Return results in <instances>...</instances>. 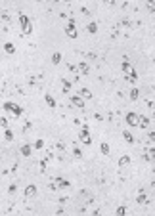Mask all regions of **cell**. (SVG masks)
<instances>
[{
  "instance_id": "cell-1",
  "label": "cell",
  "mask_w": 155,
  "mask_h": 216,
  "mask_svg": "<svg viewBox=\"0 0 155 216\" xmlns=\"http://www.w3.org/2000/svg\"><path fill=\"white\" fill-rule=\"evenodd\" d=\"M19 27H21V31H23V35H31L33 33V23H31V19L25 14H19Z\"/></svg>"
},
{
  "instance_id": "cell-2",
  "label": "cell",
  "mask_w": 155,
  "mask_h": 216,
  "mask_svg": "<svg viewBox=\"0 0 155 216\" xmlns=\"http://www.w3.org/2000/svg\"><path fill=\"white\" fill-rule=\"evenodd\" d=\"M2 109L14 113L16 117H21V115H23V107H19L17 104H14V101H4V104H2Z\"/></svg>"
},
{
  "instance_id": "cell-3",
  "label": "cell",
  "mask_w": 155,
  "mask_h": 216,
  "mask_svg": "<svg viewBox=\"0 0 155 216\" xmlns=\"http://www.w3.org/2000/svg\"><path fill=\"white\" fill-rule=\"evenodd\" d=\"M79 140L84 143V145H92V138H90V130H88L86 124H82V128L79 132Z\"/></svg>"
},
{
  "instance_id": "cell-4",
  "label": "cell",
  "mask_w": 155,
  "mask_h": 216,
  "mask_svg": "<svg viewBox=\"0 0 155 216\" xmlns=\"http://www.w3.org/2000/svg\"><path fill=\"white\" fill-rule=\"evenodd\" d=\"M77 21L71 17L69 21H67V27H65V35H67L69 38H77V37H79V33H77Z\"/></svg>"
},
{
  "instance_id": "cell-5",
  "label": "cell",
  "mask_w": 155,
  "mask_h": 216,
  "mask_svg": "<svg viewBox=\"0 0 155 216\" xmlns=\"http://www.w3.org/2000/svg\"><path fill=\"white\" fill-rule=\"evenodd\" d=\"M126 124H128V126H132V128L140 126V115H138V113H134V111H128L126 113Z\"/></svg>"
},
{
  "instance_id": "cell-6",
  "label": "cell",
  "mask_w": 155,
  "mask_h": 216,
  "mask_svg": "<svg viewBox=\"0 0 155 216\" xmlns=\"http://www.w3.org/2000/svg\"><path fill=\"white\" fill-rule=\"evenodd\" d=\"M71 104H73L75 107H79V109H84V98L79 96V94H73V96H71Z\"/></svg>"
},
{
  "instance_id": "cell-7",
  "label": "cell",
  "mask_w": 155,
  "mask_h": 216,
  "mask_svg": "<svg viewBox=\"0 0 155 216\" xmlns=\"http://www.w3.org/2000/svg\"><path fill=\"white\" fill-rule=\"evenodd\" d=\"M23 195H25V199H33V197L37 195V186L35 184H29L25 187V191H23Z\"/></svg>"
},
{
  "instance_id": "cell-8",
  "label": "cell",
  "mask_w": 155,
  "mask_h": 216,
  "mask_svg": "<svg viewBox=\"0 0 155 216\" xmlns=\"http://www.w3.org/2000/svg\"><path fill=\"white\" fill-rule=\"evenodd\" d=\"M69 186H71L69 180H65V178H56V187H58V189H67Z\"/></svg>"
},
{
  "instance_id": "cell-9",
  "label": "cell",
  "mask_w": 155,
  "mask_h": 216,
  "mask_svg": "<svg viewBox=\"0 0 155 216\" xmlns=\"http://www.w3.org/2000/svg\"><path fill=\"white\" fill-rule=\"evenodd\" d=\"M121 69H123V73H125V75H128L132 69H134V67H132V63H130L128 60H125L123 63H121Z\"/></svg>"
},
{
  "instance_id": "cell-10",
  "label": "cell",
  "mask_w": 155,
  "mask_h": 216,
  "mask_svg": "<svg viewBox=\"0 0 155 216\" xmlns=\"http://www.w3.org/2000/svg\"><path fill=\"white\" fill-rule=\"evenodd\" d=\"M19 151H21V155H23V157H31V153H33V147H31L29 143H23Z\"/></svg>"
},
{
  "instance_id": "cell-11",
  "label": "cell",
  "mask_w": 155,
  "mask_h": 216,
  "mask_svg": "<svg viewBox=\"0 0 155 216\" xmlns=\"http://www.w3.org/2000/svg\"><path fill=\"white\" fill-rule=\"evenodd\" d=\"M86 31L90 33V35H96V33H98V23H96V21H90V23L86 25Z\"/></svg>"
},
{
  "instance_id": "cell-12",
  "label": "cell",
  "mask_w": 155,
  "mask_h": 216,
  "mask_svg": "<svg viewBox=\"0 0 155 216\" xmlns=\"http://www.w3.org/2000/svg\"><path fill=\"white\" fill-rule=\"evenodd\" d=\"M79 71H81L82 75H88V73H90V67H88L86 61H79Z\"/></svg>"
},
{
  "instance_id": "cell-13",
  "label": "cell",
  "mask_w": 155,
  "mask_h": 216,
  "mask_svg": "<svg viewBox=\"0 0 155 216\" xmlns=\"http://www.w3.org/2000/svg\"><path fill=\"white\" fill-rule=\"evenodd\" d=\"M149 126V117H146V115H140V128L144 130V128H148Z\"/></svg>"
},
{
  "instance_id": "cell-14",
  "label": "cell",
  "mask_w": 155,
  "mask_h": 216,
  "mask_svg": "<svg viewBox=\"0 0 155 216\" xmlns=\"http://www.w3.org/2000/svg\"><path fill=\"white\" fill-rule=\"evenodd\" d=\"M128 165H130V157H128V155H123V157L119 159V166H121V168H125V166H128Z\"/></svg>"
},
{
  "instance_id": "cell-15",
  "label": "cell",
  "mask_w": 155,
  "mask_h": 216,
  "mask_svg": "<svg viewBox=\"0 0 155 216\" xmlns=\"http://www.w3.org/2000/svg\"><path fill=\"white\" fill-rule=\"evenodd\" d=\"M126 81H128V82H132V84H134V82L138 81V73H136L134 69H132V71H130V73L126 75Z\"/></svg>"
},
{
  "instance_id": "cell-16",
  "label": "cell",
  "mask_w": 155,
  "mask_h": 216,
  "mask_svg": "<svg viewBox=\"0 0 155 216\" xmlns=\"http://www.w3.org/2000/svg\"><path fill=\"white\" fill-rule=\"evenodd\" d=\"M4 52L12 55V54H16V46H14L12 42H6V44H4Z\"/></svg>"
},
{
  "instance_id": "cell-17",
  "label": "cell",
  "mask_w": 155,
  "mask_h": 216,
  "mask_svg": "<svg viewBox=\"0 0 155 216\" xmlns=\"http://www.w3.org/2000/svg\"><path fill=\"white\" fill-rule=\"evenodd\" d=\"M44 101H46V104H48V107H52V109L58 105V104H56V99H54L50 94H46V96H44Z\"/></svg>"
},
{
  "instance_id": "cell-18",
  "label": "cell",
  "mask_w": 155,
  "mask_h": 216,
  "mask_svg": "<svg viewBox=\"0 0 155 216\" xmlns=\"http://www.w3.org/2000/svg\"><path fill=\"white\" fill-rule=\"evenodd\" d=\"M79 96H82L84 99H90V98H92V92H90L88 88H81V90H79Z\"/></svg>"
},
{
  "instance_id": "cell-19",
  "label": "cell",
  "mask_w": 155,
  "mask_h": 216,
  "mask_svg": "<svg viewBox=\"0 0 155 216\" xmlns=\"http://www.w3.org/2000/svg\"><path fill=\"white\" fill-rule=\"evenodd\" d=\"M52 63H54V65H60V63H61V54H60V52H54V54H52Z\"/></svg>"
},
{
  "instance_id": "cell-20",
  "label": "cell",
  "mask_w": 155,
  "mask_h": 216,
  "mask_svg": "<svg viewBox=\"0 0 155 216\" xmlns=\"http://www.w3.org/2000/svg\"><path fill=\"white\" fill-rule=\"evenodd\" d=\"M128 98H130L132 101H136V99L140 98V90H138V88H132V90H130V94H128Z\"/></svg>"
},
{
  "instance_id": "cell-21",
  "label": "cell",
  "mask_w": 155,
  "mask_h": 216,
  "mask_svg": "<svg viewBox=\"0 0 155 216\" xmlns=\"http://www.w3.org/2000/svg\"><path fill=\"white\" fill-rule=\"evenodd\" d=\"M123 138H125V142H126V143H134V136H132L128 130H125V132H123Z\"/></svg>"
},
{
  "instance_id": "cell-22",
  "label": "cell",
  "mask_w": 155,
  "mask_h": 216,
  "mask_svg": "<svg viewBox=\"0 0 155 216\" xmlns=\"http://www.w3.org/2000/svg\"><path fill=\"white\" fill-rule=\"evenodd\" d=\"M136 203H138V205H146V203H148V195H146V193H138Z\"/></svg>"
},
{
  "instance_id": "cell-23",
  "label": "cell",
  "mask_w": 155,
  "mask_h": 216,
  "mask_svg": "<svg viewBox=\"0 0 155 216\" xmlns=\"http://www.w3.org/2000/svg\"><path fill=\"white\" fill-rule=\"evenodd\" d=\"M61 84H63V94H69L71 92V82L65 81V78H61Z\"/></svg>"
},
{
  "instance_id": "cell-24",
  "label": "cell",
  "mask_w": 155,
  "mask_h": 216,
  "mask_svg": "<svg viewBox=\"0 0 155 216\" xmlns=\"http://www.w3.org/2000/svg\"><path fill=\"white\" fill-rule=\"evenodd\" d=\"M115 216H126V207H125V205H121V207H117V210H115Z\"/></svg>"
},
{
  "instance_id": "cell-25",
  "label": "cell",
  "mask_w": 155,
  "mask_h": 216,
  "mask_svg": "<svg viewBox=\"0 0 155 216\" xmlns=\"http://www.w3.org/2000/svg\"><path fill=\"white\" fill-rule=\"evenodd\" d=\"M4 140H6V142H12V140H14V132L10 130V128L4 130Z\"/></svg>"
},
{
  "instance_id": "cell-26",
  "label": "cell",
  "mask_w": 155,
  "mask_h": 216,
  "mask_svg": "<svg viewBox=\"0 0 155 216\" xmlns=\"http://www.w3.org/2000/svg\"><path fill=\"white\" fill-rule=\"evenodd\" d=\"M100 149H102V155H109V143H107V142H102Z\"/></svg>"
},
{
  "instance_id": "cell-27",
  "label": "cell",
  "mask_w": 155,
  "mask_h": 216,
  "mask_svg": "<svg viewBox=\"0 0 155 216\" xmlns=\"http://www.w3.org/2000/svg\"><path fill=\"white\" fill-rule=\"evenodd\" d=\"M33 147H35V149H42V147H44V142H42V140H37Z\"/></svg>"
},
{
  "instance_id": "cell-28",
  "label": "cell",
  "mask_w": 155,
  "mask_h": 216,
  "mask_svg": "<svg viewBox=\"0 0 155 216\" xmlns=\"http://www.w3.org/2000/svg\"><path fill=\"white\" fill-rule=\"evenodd\" d=\"M73 155H75L77 159H81V157H82V151L79 149V147H75V149H73Z\"/></svg>"
},
{
  "instance_id": "cell-29",
  "label": "cell",
  "mask_w": 155,
  "mask_h": 216,
  "mask_svg": "<svg viewBox=\"0 0 155 216\" xmlns=\"http://www.w3.org/2000/svg\"><path fill=\"white\" fill-rule=\"evenodd\" d=\"M148 10H149V12L155 10V0H148Z\"/></svg>"
},
{
  "instance_id": "cell-30",
  "label": "cell",
  "mask_w": 155,
  "mask_h": 216,
  "mask_svg": "<svg viewBox=\"0 0 155 216\" xmlns=\"http://www.w3.org/2000/svg\"><path fill=\"white\" fill-rule=\"evenodd\" d=\"M0 124H2V128L6 130V128H8V119H6V117H2V119H0Z\"/></svg>"
},
{
  "instance_id": "cell-31",
  "label": "cell",
  "mask_w": 155,
  "mask_h": 216,
  "mask_svg": "<svg viewBox=\"0 0 155 216\" xmlns=\"http://www.w3.org/2000/svg\"><path fill=\"white\" fill-rule=\"evenodd\" d=\"M148 138H149V140H151V142L155 143V130H151V132L148 134Z\"/></svg>"
},
{
  "instance_id": "cell-32",
  "label": "cell",
  "mask_w": 155,
  "mask_h": 216,
  "mask_svg": "<svg viewBox=\"0 0 155 216\" xmlns=\"http://www.w3.org/2000/svg\"><path fill=\"white\" fill-rule=\"evenodd\" d=\"M148 155H149V159H155V147H151V149L148 151Z\"/></svg>"
},
{
  "instance_id": "cell-33",
  "label": "cell",
  "mask_w": 155,
  "mask_h": 216,
  "mask_svg": "<svg viewBox=\"0 0 155 216\" xmlns=\"http://www.w3.org/2000/svg\"><path fill=\"white\" fill-rule=\"evenodd\" d=\"M16 189H17V186H16V184H12V186H10V189H8V191H10V193H16Z\"/></svg>"
},
{
  "instance_id": "cell-34",
  "label": "cell",
  "mask_w": 155,
  "mask_h": 216,
  "mask_svg": "<svg viewBox=\"0 0 155 216\" xmlns=\"http://www.w3.org/2000/svg\"><path fill=\"white\" fill-rule=\"evenodd\" d=\"M104 4H107V6H113V4H115V0H104Z\"/></svg>"
},
{
  "instance_id": "cell-35",
  "label": "cell",
  "mask_w": 155,
  "mask_h": 216,
  "mask_svg": "<svg viewBox=\"0 0 155 216\" xmlns=\"http://www.w3.org/2000/svg\"><path fill=\"white\" fill-rule=\"evenodd\" d=\"M63 2H71V0H63Z\"/></svg>"
},
{
  "instance_id": "cell-36",
  "label": "cell",
  "mask_w": 155,
  "mask_h": 216,
  "mask_svg": "<svg viewBox=\"0 0 155 216\" xmlns=\"http://www.w3.org/2000/svg\"><path fill=\"white\" fill-rule=\"evenodd\" d=\"M37 2H40V0H37Z\"/></svg>"
},
{
  "instance_id": "cell-37",
  "label": "cell",
  "mask_w": 155,
  "mask_h": 216,
  "mask_svg": "<svg viewBox=\"0 0 155 216\" xmlns=\"http://www.w3.org/2000/svg\"><path fill=\"white\" fill-rule=\"evenodd\" d=\"M153 38H155V37H153Z\"/></svg>"
}]
</instances>
